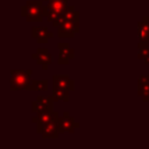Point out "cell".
I'll return each mask as SVG.
<instances>
[{"instance_id":"obj_1","label":"cell","mask_w":149,"mask_h":149,"mask_svg":"<svg viewBox=\"0 0 149 149\" xmlns=\"http://www.w3.org/2000/svg\"><path fill=\"white\" fill-rule=\"evenodd\" d=\"M48 8L43 5V0L31 1L28 0L24 6L21 7V16L26 17L28 22H42L47 17Z\"/></svg>"},{"instance_id":"obj_2","label":"cell","mask_w":149,"mask_h":149,"mask_svg":"<svg viewBox=\"0 0 149 149\" xmlns=\"http://www.w3.org/2000/svg\"><path fill=\"white\" fill-rule=\"evenodd\" d=\"M31 73H33L31 69H27V70L12 69L10 80H9L10 90L12 91H21V90L31 91V79H30Z\"/></svg>"},{"instance_id":"obj_3","label":"cell","mask_w":149,"mask_h":149,"mask_svg":"<svg viewBox=\"0 0 149 149\" xmlns=\"http://www.w3.org/2000/svg\"><path fill=\"white\" fill-rule=\"evenodd\" d=\"M58 113L48 122L42 123L37 122L36 123V132L42 135L43 139H57L59 135V129H58Z\"/></svg>"},{"instance_id":"obj_4","label":"cell","mask_w":149,"mask_h":149,"mask_svg":"<svg viewBox=\"0 0 149 149\" xmlns=\"http://www.w3.org/2000/svg\"><path fill=\"white\" fill-rule=\"evenodd\" d=\"M80 123L74 121V119L72 116H70L69 112H64L62 116L58 118V129H59V134L61 133H73L76 128H79Z\"/></svg>"},{"instance_id":"obj_5","label":"cell","mask_w":149,"mask_h":149,"mask_svg":"<svg viewBox=\"0 0 149 149\" xmlns=\"http://www.w3.org/2000/svg\"><path fill=\"white\" fill-rule=\"evenodd\" d=\"M79 19H80V13L77 9H74L73 6H69L66 8V10L58 19H56L55 21L51 22V24L54 28H58L64 22H77V21H79Z\"/></svg>"},{"instance_id":"obj_6","label":"cell","mask_w":149,"mask_h":149,"mask_svg":"<svg viewBox=\"0 0 149 149\" xmlns=\"http://www.w3.org/2000/svg\"><path fill=\"white\" fill-rule=\"evenodd\" d=\"M54 97L52 95H37L36 100L31 102V112L38 113L45 109H51L54 106Z\"/></svg>"},{"instance_id":"obj_7","label":"cell","mask_w":149,"mask_h":149,"mask_svg":"<svg viewBox=\"0 0 149 149\" xmlns=\"http://www.w3.org/2000/svg\"><path fill=\"white\" fill-rule=\"evenodd\" d=\"M79 21L77 22H64L57 28V36L59 38H72L76 33H79Z\"/></svg>"},{"instance_id":"obj_8","label":"cell","mask_w":149,"mask_h":149,"mask_svg":"<svg viewBox=\"0 0 149 149\" xmlns=\"http://www.w3.org/2000/svg\"><path fill=\"white\" fill-rule=\"evenodd\" d=\"M57 48L59 50V55H58V58H57V63L59 65L62 64H69L71 59L74 58V50L73 48L70 47L69 43H65V42H59L57 43Z\"/></svg>"},{"instance_id":"obj_9","label":"cell","mask_w":149,"mask_h":149,"mask_svg":"<svg viewBox=\"0 0 149 149\" xmlns=\"http://www.w3.org/2000/svg\"><path fill=\"white\" fill-rule=\"evenodd\" d=\"M31 58L35 59L36 63L41 65L43 70H48L49 65L52 63V55L48 51L47 48H38L36 52L31 55Z\"/></svg>"},{"instance_id":"obj_10","label":"cell","mask_w":149,"mask_h":149,"mask_svg":"<svg viewBox=\"0 0 149 149\" xmlns=\"http://www.w3.org/2000/svg\"><path fill=\"white\" fill-rule=\"evenodd\" d=\"M52 88H65L69 91L74 90V81L64 74H54L52 76Z\"/></svg>"},{"instance_id":"obj_11","label":"cell","mask_w":149,"mask_h":149,"mask_svg":"<svg viewBox=\"0 0 149 149\" xmlns=\"http://www.w3.org/2000/svg\"><path fill=\"white\" fill-rule=\"evenodd\" d=\"M31 37L35 38L37 43L45 44V43H48L49 38L54 37V33L49 31V29L47 27H33L31 28Z\"/></svg>"},{"instance_id":"obj_12","label":"cell","mask_w":149,"mask_h":149,"mask_svg":"<svg viewBox=\"0 0 149 149\" xmlns=\"http://www.w3.org/2000/svg\"><path fill=\"white\" fill-rule=\"evenodd\" d=\"M137 95L144 101H149V76H139Z\"/></svg>"},{"instance_id":"obj_13","label":"cell","mask_w":149,"mask_h":149,"mask_svg":"<svg viewBox=\"0 0 149 149\" xmlns=\"http://www.w3.org/2000/svg\"><path fill=\"white\" fill-rule=\"evenodd\" d=\"M68 2H69V0H52V1H49V2H47L48 12L56 13L61 16L66 10V8L69 7Z\"/></svg>"},{"instance_id":"obj_14","label":"cell","mask_w":149,"mask_h":149,"mask_svg":"<svg viewBox=\"0 0 149 149\" xmlns=\"http://www.w3.org/2000/svg\"><path fill=\"white\" fill-rule=\"evenodd\" d=\"M56 113H57V112H54V108H51V109H45V111H42V112L36 113V115L31 118V121H33L34 123H37V122L45 123V122L50 121V120L56 115Z\"/></svg>"},{"instance_id":"obj_15","label":"cell","mask_w":149,"mask_h":149,"mask_svg":"<svg viewBox=\"0 0 149 149\" xmlns=\"http://www.w3.org/2000/svg\"><path fill=\"white\" fill-rule=\"evenodd\" d=\"M137 34H139V42L149 43V26L143 20L137 22Z\"/></svg>"},{"instance_id":"obj_16","label":"cell","mask_w":149,"mask_h":149,"mask_svg":"<svg viewBox=\"0 0 149 149\" xmlns=\"http://www.w3.org/2000/svg\"><path fill=\"white\" fill-rule=\"evenodd\" d=\"M70 92L69 90H65V88H52V97H54V100L55 102L56 101H65L68 102L70 100Z\"/></svg>"},{"instance_id":"obj_17","label":"cell","mask_w":149,"mask_h":149,"mask_svg":"<svg viewBox=\"0 0 149 149\" xmlns=\"http://www.w3.org/2000/svg\"><path fill=\"white\" fill-rule=\"evenodd\" d=\"M48 90V80L41 79V80H31V91L37 92H44Z\"/></svg>"},{"instance_id":"obj_18","label":"cell","mask_w":149,"mask_h":149,"mask_svg":"<svg viewBox=\"0 0 149 149\" xmlns=\"http://www.w3.org/2000/svg\"><path fill=\"white\" fill-rule=\"evenodd\" d=\"M147 56H149V43L139 42V44H137V58L144 59Z\"/></svg>"},{"instance_id":"obj_19","label":"cell","mask_w":149,"mask_h":149,"mask_svg":"<svg viewBox=\"0 0 149 149\" xmlns=\"http://www.w3.org/2000/svg\"><path fill=\"white\" fill-rule=\"evenodd\" d=\"M142 20H143L144 22H147V23H148V26H149V16H143V17H142Z\"/></svg>"},{"instance_id":"obj_20","label":"cell","mask_w":149,"mask_h":149,"mask_svg":"<svg viewBox=\"0 0 149 149\" xmlns=\"http://www.w3.org/2000/svg\"><path fill=\"white\" fill-rule=\"evenodd\" d=\"M143 62H144L146 64H149V56H147V57L143 59Z\"/></svg>"},{"instance_id":"obj_21","label":"cell","mask_w":149,"mask_h":149,"mask_svg":"<svg viewBox=\"0 0 149 149\" xmlns=\"http://www.w3.org/2000/svg\"><path fill=\"white\" fill-rule=\"evenodd\" d=\"M43 1H45V2H49V1H52V0H43Z\"/></svg>"}]
</instances>
